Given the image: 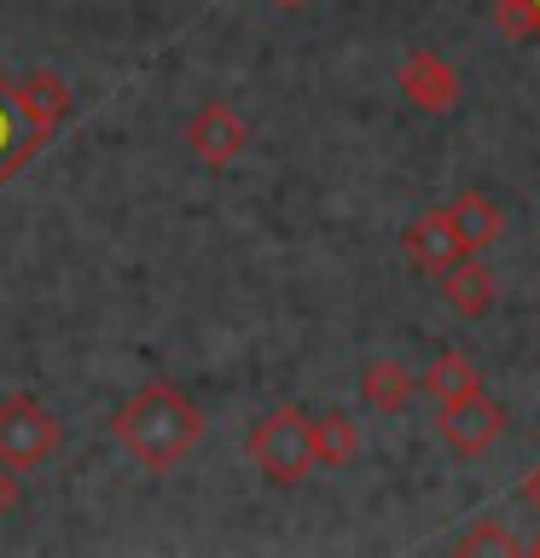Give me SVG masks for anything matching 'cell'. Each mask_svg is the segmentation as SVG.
Listing matches in <instances>:
<instances>
[{
    "instance_id": "6da1fadb",
    "label": "cell",
    "mask_w": 540,
    "mask_h": 558,
    "mask_svg": "<svg viewBox=\"0 0 540 558\" xmlns=\"http://www.w3.org/2000/svg\"><path fill=\"white\" fill-rule=\"evenodd\" d=\"M116 436H122V448H128L139 465L169 471L174 460H186L192 442L204 436V413L192 408V401L174 390V384L157 378V384H139V390L122 401Z\"/></svg>"
},
{
    "instance_id": "7a4b0ae2",
    "label": "cell",
    "mask_w": 540,
    "mask_h": 558,
    "mask_svg": "<svg viewBox=\"0 0 540 558\" xmlns=\"http://www.w3.org/2000/svg\"><path fill=\"white\" fill-rule=\"evenodd\" d=\"M250 460L268 483H296L314 465V442H308V413L303 408H273L261 425L250 430Z\"/></svg>"
},
{
    "instance_id": "3957f363",
    "label": "cell",
    "mask_w": 540,
    "mask_h": 558,
    "mask_svg": "<svg viewBox=\"0 0 540 558\" xmlns=\"http://www.w3.org/2000/svg\"><path fill=\"white\" fill-rule=\"evenodd\" d=\"M59 448V418H52L35 396H7L0 401V465L12 471H29L52 460Z\"/></svg>"
},
{
    "instance_id": "277c9868",
    "label": "cell",
    "mask_w": 540,
    "mask_h": 558,
    "mask_svg": "<svg viewBox=\"0 0 540 558\" xmlns=\"http://www.w3.org/2000/svg\"><path fill=\"white\" fill-rule=\"evenodd\" d=\"M500 430H505V408L494 396H482V384L442 401V442L459 453V460H482V453L500 442Z\"/></svg>"
},
{
    "instance_id": "5b68a950",
    "label": "cell",
    "mask_w": 540,
    "mask_h": 558,
    "mask_svg": "<svg viewBox=\"0 0 540 558\" xmlns=\"http://www.w3.org/2000/svg\"><path fill=\"white\" fill-rule=\"evenodd\" d=\"M47 140H52V134L29 117V105H24V94H17V82L0 70V186H7L12 174L47 146Z\"/></svg>"
},
{
    "instance_id": "8992f818",
    "label": "cell",
    "mask_w": 540,
    "mask_h": 558,
    "mask_svg": "<svg viewBox=\"0 0 540 558\" xmlns=\"http://www.w3.org/2000/svg\"><path fill=\"white\" fill-rule=\"evenodd\" d=\"M186 146H192V157H198L204 169H226L233 157L250 146V129H244V117L233 111V105H204L198 117L186 122Z\"/></svg>"
},
{
    "instance_id": "52a82bcc",
    "label": "cell",
    "mask_w": 540,
    "mask_h": 558,
    "mask_svg": "<svg viewBox=\"0 0 540 558\" xmlns=\"http://www.w3.org/2000/svg\"><path fill=\"white\" fill-rule=\"evenodd\" d=\"M401 94H407L418 111H453L459 105V70H453L442 52L413 47L401 59Z\"/></svg>"
},
{
    "instance_id": "ba28073f",
    "label": "cell",
    "mask_w": 540,
    "mask_h": 558,
    "mask_svg": "<svg viewBox=\"0 0 540 558\" xmlns=\"http://www.w3.org/2000/svg\"><path fill=\"white\" fill-rule=\"evenodd\" d=\"M435 286H442V296H447L459 314H470V320L494 308V274H488L482 251H459L442 274H435Z\"/></svg>"
},
{
    "instance_id": "9c48e42d",
    "label": "cell",
    "mask_w": 540,
    "mask_h": 558,
    "mask_svg": "<svg viewBox=\"0 0 540 558\" xmlns=\"http://www.w3.org/2000/svg\"><path fill=\"white\" fill-rule=\"evenodd\" d=\"M401 251H407V262L418 274H442L453 256H459V239H453V227L442 209H425V216H413L407 227H401Z\"/></svg>"
},
{
    "instance_id": "30bf717a",
    "label": "cell",
    "mask_w": 540,
    "mask_h": 558,
    "mask_svg": "<svg viewBox=\"0 0 540 558\" xmlns=\"http://www.w3.org/2000/svg\"><path fill=\"white\" fill-rule=\"evenodd\" d=\"M442 216L453 227V239H459V251H488L505 233V216L488 192H459L453 204H442Z\"/></svg>"
},
{
    "instance_id": "8fae6325",
    "label": "cell",
    "mask_w": 540,
    "mask_h": 558,
    "mask_svg": "<svg viewBox=\"0 0 540 558\" xmlns=\"http://www.w3.org/2000/svg\"><path fill=\"white\" fill-rule=\"evenodd\" d=\"M308 442H314V465H331V471H343L360 453V436H355V418L348 413L308 418Z\"/></svg>"
},
{
    "instance_id": "7c38bea8",
    "label": "cell",
    "mask_w": 540,
    "mask_h": 558,
    "mask_svg": "<svg viewBox=\"0 0 540 558\" xmlns=\"http://www.w3.org/2000/svg\"><path fill=\"white\" fill-rule=\"evenodd\" d=\"M413 384H418V378L390 355V361H372V366H366L360 390H366V401H372V413H401V408L413 401Z\"/></svg>"
},
{
    "instance_id": "4fadbf2b",
    "label": "cell",
    "mask_w": 540,
    "mask_h": 558,
    "mask_svg": "<svg viewBox=\"0 0 540 558\" xmlns=\"http://www.w3.org/2000/svg\"><path fill=\"white\" fill-rule=\"evenodd\" d=\"M17 94H24V105H29V117L41 122L47 134H59V122L70 117V94H64V82L52 76V70H35L29 82H17Z\"/></svg>"
},
{
    "instance_id": "5bb4252c",
    "label": "cell",
    "mask_w": 540,
    "mask_h": 558,
    "mask_svg": "<svg viewBox=\"0 0 540 558\" xmlns=\"http://www.w3.org/2000/svg\"><path fill=\"white\" fill-rule=\"evenodd\" d=\"M418 384H425L435 401H453V396L477 390V366H470V355H459V349H447V355H435L425 366V378H418Z\"/></svg>"
},
{
    "instance_id": "9a60e30c",
    "label": "cell",
    "mask_w": 540,
    "mask_h": 558,
    "mask_svg": "<svg viewBox=\"0 0 540 558\" xmlns=\"http://www.w3.org/2000/svg\"><path fill=\"white\" fill-rule=\"evenodd\" d=\"M453 553H494V558H512V553H523V541L505 530V518H477L459 541H453Z\"/></svg>"
},
{
    "instance_id": "2e32d148",
    "label": "cell",
    "mask_w": 540,
    "mask_h": 558,
    "mask_svg": "<svg viewBox=\"0 0 540 558\" xmlns=\"http://www.w3.org/2000/svg\"><path fill=\"white\" fill-rule=\"evenodd\" d=\"M494 24H500L505 41H517V47L540 41V0H494Z\"/></svg>"
},
{
    "instance_id": "e0dca14e",
    "label": "cell",
    "mask_w": 540,
    "mask_h": 558,
    "mask_svg": "<svg viewBox=\"0 0 540 558\" xmlns=\"http://www.w3.org/2000/svg\"><path fill=\"white\" fill-rule=\"evenodd\" d=\"M17 506V477H12V465H0V518H7Z\"/></svg>"
},
{
    "instance_id": "ac0fdd59",
    "label": "cell",
    "mask_w": 540,
    "mask_h": 558,
    "mask_svg": "<svg viewBox=\"0 0 540 558\" xmlns=\"http://www.w3.org/2000/svg\"><path fill=\"white\" fill-rule=\"evenodd\" d=\"M517 495H523V506H529V512H540V471H529V477L517 483Z\"/></svg>"
},
{
    "instance_id": "d6986e66",
    "label": "cell",
    "mask_w": 540,
    "mask_h": 558,
    "mask_svg": "<svg viewBox=\"0 0 540 558\" xmlns=\"http://www.w3.org/2000/svg\"><path fill=\"white\" fill-rule=\"evenodd\" d=\"M529 553H535V558H540V535H535V541H529Z\"/></svg>"
},
{
    "instance_id": "ffe728a7",
    "label": "cell",
    "mask_w": 540,
    "mask_h": 558,
    "mask_svg": "<svg viewBox=\"0 0 540 558\" xmlns=\"http://www.w3.org/2000/svg\"><path fill=\"white\" fill-rule=\"evenodd\" d=\"M285 7H296V0H285Z\"/></svg>"
}]
</instances>
